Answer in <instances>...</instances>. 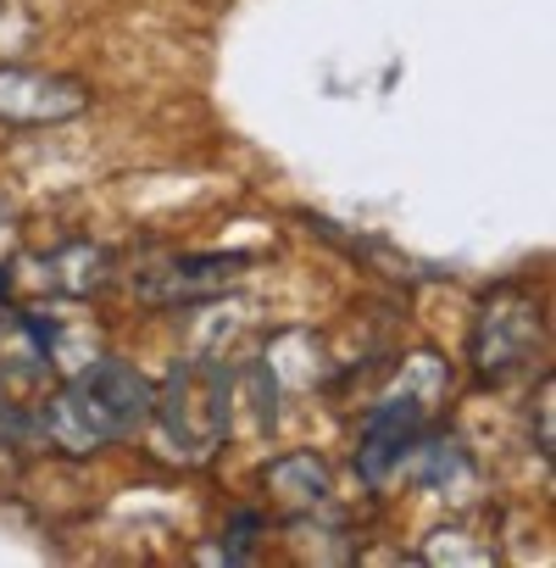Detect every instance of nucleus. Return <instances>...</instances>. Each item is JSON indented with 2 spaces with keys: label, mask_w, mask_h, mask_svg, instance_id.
I'll return each mask as SVG.
<instances>
[{
  "label": "nucleus",
  "mask_w": 556,
  "mask_h": 568,
  "mask_svg": "<svg viewBox=\"0 0 556 568\" xmlns=\"http://www.w3.org/2000/svg\"><path fill=\"white\" fill-rule=\"evenodd\" d=\"M45 278L62 284V291H73V296H84V291H95V284H106V256L95 245H68V251L51 256Z\"/></svg>",
  "instance_id": "6e6552de"
},
{
  "label": "nucleus",
  "mask_w": 556,
  "mask_h": 568,
  "mask_svg": "<svg viewBox=\"0 0 556 568\" xmlns=\"http://www.w3.org/2000/svg\"><path fill=\"white\" fill-rule=\"evenodd\" d=\"M90 106V90L34 68H0V123H62Z\"/></svg>",
  "instance_id": "7ed1b4c3"
},
{
  "label": "nucleus",
  "mask_w": 556,
  "mask_h": 568,
  "mask_svg": "<svg viewBox=\"0 0 556 568\" xmlns=\"http://www.w3.org/2000/svg\"><path fill=\"white\" fill-rule=\"evenodd\" d=\"M151 418H162V446L184 463H200L223 446L228 429V379L217 363H184L167 374V390H156Z\"/></svg>",
  "instance_id": "f03ea898"
},
{
  "label": "nucleus",
  "mask_w": 556,
  "mask_h": 568,
  "mask_svg": "<svg viewBox=\"0 0 556 568\" xmlns=\"http://www.w3.org/2000/svg\"><path fill=\"white\" fill-rule=\"evenodd\" d=\"M267 485L278 490V501H290V507H312L329 496V468L312 457V452H290V457H278L267 468Z\"/></svg>",
  "instance_id": "0eeeda50"
},
{
  "label": "nucleus",
  "mask_w": 556,
  "mask_h": 568,
  "mask_svg": "<svg viewBox=\"0 0 556 568\" xmlns=\"http://www.w3.org/2000/svg\"><path fill=\"white\" fill-rule=\"evenodd\" d=\"M151 379L134 374L117 357H90L56 396H45L40 413V440L62 446V452H101L123 435H134L140 424H151Z\"/></svg>",
  "instance_id": "f257e3e1"
},
{
  "label": "nucleus",
  "mask_w": 556,
  "mask_h": 568,
  "mask_svg": "<svg viewBox=\"0 0 556 568\" xmlns=\"http://www.w3.org/2000/svg\"><path fill=\"white\" fill-rule=\"evenodd\" d=\"M429 562H490V551H484V546H462V540H445V529H440V540L429 546Z\"/></svg>",
  "instance_id": "1a4fd4ad"
},
{
  "label": "nucleus",
  "mask_w": 556,
  "mask_h": 568,
  "mask_svg": "<svg viewBox=\"0 0 556 568\" xmlns=\"http://www.w3.org/2000/svg\"><path fill=\"white\" fill-rule=\"evenodd\" d=\"M539 452H550V385L539 390Z\"/></svg>",
  "instance_id": "9d476101"
},
{
  "label": "nucleus",
  "mask_w": 556,
  "mask_h": 568,
  "mask_svg": "<svg viewBox=\"0 0 556 568\" xmlns=\"http://www.w3.org/2000/svg\"><path fill=\"white\" fill-rule=\"evenodd\" d=\"M239 267H245V256H184V262L156 267L140 291H145V302H200V296H217L223 284H234Z\"/></svg>",
  "instance_id": "423d86ee"
},
{
  "label": "nucleus",
  "mask_w": 556,
  "mask_h": 568,
  "mask_svg": "<svg viewBox=\"0 0 556 568\" xmlns=\"http://www.w3.org/2000/svg\"><path fill=\"white\" fill-rule=\"evenodd\" d=\"M45 379L51 363L40 352L0 357V435L7 440H40V413H45Z\"/></svg>",
  "instance_id": "20e7f679"
},
{
  "label": "nucleus",
  "mask_w": 556,
  "mask_h": 568,
  "mask_svg": "<svg viewBox=\"0 0 556 568\" xmlns=\"http://www.w3.org/2000/svg\"><path fill=\"white\" fill-rule=\"evenodd\" d=\"M0 329H7V307H0Z\"/></svg>",
  "instance_id": "9b49d317"
},
{
  "label": "nucleus",
  "mask_w": 556,
  "mask_h": 568,
  "mask_svg": "<svg viewBox=\"0 0 556 568\" xmlns=\"http://www.w3.org/2000/svg\"><path fill=\"white\" fill-rule=\"evenodd\" d=\"M534 341H539V313L523 296H495L478 324V368L501 379L534 352Z\"/></svg>",
  "instance_id": "39448f33"
}]
</instances>
